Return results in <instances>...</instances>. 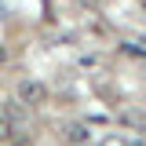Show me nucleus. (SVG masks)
<instances>
[{
    "mask_svg": "<svg viewBox=\"0 0 146 146\" xmlns=\"http://www.w3.org/2000/svg\"><path fill=\"white\" fill-rule=\"evenodd\" d=\"M15 102L18 106H26V110H36V106H44L48 102V84L44 80H18V88H15Z\"/></svg>",
    "mask_w": 146,
    "mask_h": 146,
    "instance_id": "1",
    "label": "nucleus"
},
{
    "mask_svg": "<svg viewBox=\"0 0 146 146\" xmlns=\"http://www.w3.org/2000/svg\"><path fill=\"white\" fill-rule=\"evenodd\" d=\"M66 143L70 146H91V131L84 121H73V124H66Z\"/></svg>",
    "mask_w": 146,
    "mask_h": 146,
    "instance_id": "2",
    "label": "nucleus"
},
{
    "mask_svg": "<svg viewBox=\"0 0 146 146\" xmlns=\"http://www.w3.org/2000/svg\"><path fill=\"white\" fill-rule=\"evenodd\" d=\"M117 121L124 128H131V131H146V113L143 110H131V106H124L121 113H117Z\"/></svg>",
    "mask_w": 146,
    "mask_h": 146,
    "instance_id": "3",
    "label": "nucleus"
},
{
    "mask_svg": "<svg viewBox=\"0 0 146 146\" xmlns=\"http://www.w3.org/2000/svg\"><path fill=\"white\" fill-rule=\"evenodd\" d=\"M7 139H15V121L0 113V143H7Z\"/></svg>",
    "mask_w": 146,
    "mask_h": 146,
    "instance_id": "4",
    "label": "nucleus"
},
{
    "mask_svg": "<svg viewBox=\"0 0 146 146\" xmlns=\"http://www.w3.org/2000/svg\"><path fill=\"white\" fill-rule=\"evenodd\" d=\"M121 51L131 55V58H139V62H146V51H143V48H135V44H121Z\"/></svg>",
    "mask_w": 146,
    "mask_h": 146,
    "instance_id": "5",
    "label": "nucleus"
},
{
    "mask_svg": "<svg viewBox=\"0 0 146 146\" xmlns=\"http://www.w3.org/2000/svg\"><path fill=\"white\" fill-rule=\"evenodd\" d=\"M102 146H128V143H124V139H106Z\"/></svg>",
    "mask_w": 146,
    "mask_h": 146,
    "instance_id": "6",
    "label": "nucleus"
},
{
    "mask_svg": "<svg viewBox=\"0 0 146 146\" xmlns=\"http://www.w3.org/2000/svg\"><path fill=\"white\" fill-rule=\"evenodd\" d=\"M4 62H7V51H4V44H0V66H4Z\"/></svg>",
    "mask_w": 146,
    "mask_h": 146,
    "instance_id": "7",
    "label": "nucleus"
}]
</instances>
